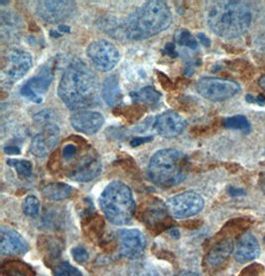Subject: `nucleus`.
Wrapping results in <instances>:
<instances>
[{"instance_id": "44", "label": "nucleus", "mask_w": 265, "mask_h": 276, "mask_svg": "<svg viewBox=\"0 0 265 276\" xmlns=\"http://www.w3.org/2000/svg\"><path fill=\"white\" fill-rule=\"evenodd\" d=\"M264 154H265V150H264Z\"/></svg>"}, {"instance_id": "24", "label": "nucleus", "mask_w": 265, "mask_h": 276, "mask_svg": "<svg viewBox=\"0 0 265 276\" xmlns=\"http://www.w3.org/2000/svg\"><path fill=\"white\" fill-rule=\"evenodd\" d=\"M224 126L228 129L233 130L249 131L250 128L248 118L242 115H236L227 118L224 122Z\"/></svg>"}, {"instance_id": "8", "label": "nucleus", "mask_w": 265, "mask_h": 276, "mask_svg": "<svg viewBox=\"0 0 265 276\" xmlns=\"http://www.w3.org/2000/svg\"><path fill=\"white\" fill-rule=\"evenodd\" d=\"M205 201L201 195L194 191H187L168 199L166 208L177 219H185L197 215L203 210Z\"/></svg>"}, {"instance_id": "26", "label": "nucleus", "mask_w": 265, "mask_h": 276, "mask_svg": "<svg viewBox=\"0 0 265 276\" xmlns=\"http://www.w3.org/2000/svg\"><path fill=\"white\" fill-rule=\"evenodd\" d=\"M23 211L25 215L36 218L40 212V201L36 196H28L26 197L24 204H23Z\"/></svg>"}, {"instance_id": "30", "label": "nucleus", "mask_w": 265, "mask_h": 276, "mask_svg": "<svg viewBox=\"0 0 265 276\" xmlns=\"http://www.w3.org/2000/svg\"><path fill=\"white\" fill-rule=\"evenodd\" d=\"M72 256L74 258V260L80 263H83L85 261H87L90 256H89V253L87 250L83 247V246H76L72 249Z\"/></svg>"}, {"instance_id": "1", "label": "nucleus", "mask_w": 265, "mask_h": 276, "mask_svg": "<svg viewBox=\"0 0 265 276\" xmlns=\"http://www.w3.org/2000/svg\"><path fill=\"white\" fill-rule=\"evenodd\" d=\"M58 95L72 110L97 106L100 101L99 78L89 65L82 61H75L62 76Z\"/></svg>"}, {"instance_id": "15", "label": "nucleus", "mask_w": 265, "mask_h": 276, "mask_svg": "<svg viewBox=\"0 0 265 276\" xmlns=\"http://www.w3.org/2000/svg\"><path fill=\"white\" fill-rule=\"evenodd\" d=\"M186 122L182 116L175 111H166L160 114L154 123V128L157 133L164 138H174L182 133Z\"/></svg>"}, {"instance_id": "11", "label": "nucleus", "mask_w": 265, "mask_h": 276, "mask_svg": "<svg viewBox=\"0 0 265 276\" xmlns=\"http://www.w3.org/2000/svg\"><path fill=\"white\" fill-rule=\"evenodd\" d=\"M101 171L100 160L95 152L87 150L68 171V177L73 180L87 182L96 179Z\"/></svg>"}, {"instance_id": "34", "label": "nucleus", "mask_w": 265, "mask_h": 276, "mask_svg": "<svg viewBox=\"0 0 265 276\" xmlns=\"http://www.w3.org/2000/svg\"><path fill=\"white\" fill-rule=\"evenodd\" d=\"M255 46L257 49H261L262 52H265V33L264 34H261L259 36H257L255 38Z\"/></svg>"}, {"instance_id": "19", "label": "nucleus", "mask_w": 265, "mask_h": 276, "mask_svg": "<svg viewBox=\"0 0 265 276\" xmlns=\"http://www.w3.org/2000/svg\"><path fill=\"white\" fill-rule=\"evenodd\" d=\"M234 248L232 239H224L215 244L207 256V262L212 267H217L230 258Z\"/></svg>"}, {"instance_id": "40", "label": "nucleus", "mask_w": 265, "mask_h": 276, "mask_svg": "<svg viewBox=\"0 0 265 276\" xmlns=\"http://www.w3.org/2000/svg\"><path fill=\"white\" fill-rule=\"evenodd\" d=\"M259 185H260L261 190L263 191V193L265 194V172H263V173L260 175V179H259Z\"/></svg>"}, {"instance_id": "41", "label": "nucleus", "mask_w": 265, "mask_h": 276, "mask_svg": "<svg viewBox=\"0 0 265 276\" xmlns=\"http://www.w3.org/2000/svg\"><path fill=\"white\" fill-rule=\"evenodd\" d=\"M175 276H198V274L195 272H192V271H182L179 274Z\"/></svg>"}, {"instance_id": "36", "label": "nucleus", "mask_w": 265, "mask_h": 276, "mask_svg": "<svg viewBox=\"0 0 265 276\" xmlns=\"http://www.w3.org/2000/svg\"><path fill=\"white\" fill-rule=\"evenodd\" d=\"M229 193L232 197H239V196H244V195L247 194V192L244 190V189H240V188H234V187H231L229 189Z\"/></svg>"}, {"instance_id": "5", "label": "nucleus", "mask_w": 265, "mask_h": 276, "mask_svg": "<svg viewBox=\"0 0 265 276\" xmlns=\"http://www.w3.org/2000/svg\"><path fill=\"white\" fill-rule=\"evenodd\" d=\"M100 208L114 225L128 224L135 213V201L130 188L120 181L109 183L100 197Z\"/></svg>"}, {"instance_id": "43", "label": "nucleus", "mask_w": 265, "mask_h": 276, "mask_svg": "<svg viewBox=\"0 0 265 276\" xmlns=\"http://www.w3.org/2000/svg\"><path fill=\"white\" fill-rule=\"evenodd\" d=\"M258 84H259V86L263 89L265 91V76H263V77H261L260 79H259V81H258Z\"/></svg>"}, {"instance_id": "21", "label": "nucleus", "mask_w": 265, "mask_h": 276, "mask_svg": "<svg viewBox=\"0 0 265 276\" xmlns=\"http://www.w3.org/2000/svg\"><path fill=\"white\" fill-rule=\"evenodd\" d=\"M73 187L68 185L66 183H61V182H54V183H49L46 185L42 193L43 195L53 201H60L67 199L70 195L73 193Z\"/></svg>"}, {"instance_id": "31", "label": "nucleus", "mask_w": 265, "mask_h": 276, "mask_svg": "<svg viewBox=\"0 0 265 276\" xmlns=\"http://www.w3.org/2000/svg\"><path fill=\"white\" fill-rule=\"evenodd\" d=\"M78 152H79V148L77 145L73 143H69L63 147V158L66 161H71L77 157Z\"/></svg>"}, {"instance_id": "13", "label": "nucleus", "mask_w": 265, "mask_h": 276, "mask_svg": "<svg viewBox=\"0 0 265 276\" xmlns=\"http://www.w3.org/2000/svg\"><path fill=\"white\" fill-rule=\"evenodd\" d=\"M53 81V72L50 67L46 66L40 70L34 78L29 80L21 88L20 92L22 96L37 104L43 101L42 95L49 89L51 82Z\"/></svg>"}, {"instance_id": "32", "label": "nucleus", "mask_w": 265, "mask_h": 276, "mask_svg": "<svg viewBox=\"0 0 265 276\" xmlns=\"http://www.w3.org/2000/svg\"><path fill=\"white\" fill-rule=\"evenodd\" d=\"M134 276H159L158 273L150 267H137L135 268Z\"/></svg>"}, {"instance_id": "9", "label": "nucleus", "mask_w": 265, "mask_h": 276, "mask_svg": "<svg viewBox=\"0 0 265 276\" xmlns=\"http://www.w3.org/2000/svg\"><path fill=\"white\" fill-rule=\"evenodd\" d=\"M86 55L93 65L100 71L112 70L120 59L116 46L103 39L91 43L86 49Z\"/></svg>"}, {"instance_id": "4", "label": "nucleus", "mask_w": 265, "mask_h": 276, "mask_svg": "<svg viewBox=\"0 0 265 276\" xmlns=\"http://www.w3.org/2000/svg\"><path fill=\"white\" fill-rule=\"evenodd\" d=\"M187 159L180 150L165 148L155 153L148 165L151 181L159 187L168 188L181 183L186 178Z\"/></svg>"}, {"instance_id": "7", "label": "nucleus", "mask_w": 265, "mask_h": 276, "mask_svg": "<svg viewBox=\"0 0 265 276\" xmlns=\"http://www.w3.org/2000/svg\"><path fill=\"white\" fill-rule=\"evenodd\" d=\"M196 88L201 96L211 101L230 99L240 90V86L237 82L218 78L201 79L197 82Z\"/></svg>"}, {"instance_id": "14", "label": "nucleus", "mask_w": 265, "mask_h": 276, "mask_svg": "<svg viewBox=\"0 0 265 276\" xmlns=\"http://www.w3.org/2000/svg\"><path fill=\"white\" fill-rule=\"evenodd\" d=\"M60 136V130L56 124H51L43 127L41 133L37 134L31 142L30 152L37 158L48 156L56 147Z\"/></svg>"}, {"instance_id": "17", "label": "nucleus", "mask_w": 265, "mask_h": 276, "mask_svg": "<svg viewBox=\"0 0 265 276\" xmlns=\"http://www.w3.org/2000/svg\"><path fill=\"white\" fill-rule=\"evenodd\" d=\"M28 244L14 230L2 226L0 229V252L3 256L24 255Z\"/></svg>"}, {"instance_id": "23", "label": "nucleus", "mask_w": 265, "mask_h": 276, "mask_svg": "<svg viewBox=\"0 0 265 276\" xmlns=\"http://www.w3.org/2000/svg\"><path fill=\"white\" fill-rule=\"evenodd\" d=\"M3 276H34L31 267L19 261L6 262L2 267Z\"/></svg>"}, {"instance_id": "3", "label": "nucleus", "mask_w": 265, "mask_h": 276, "mask_svg": "<svg viewBox=\"0 0 265 276\" xmlns=\"http://www.w3.org/2000/svg\"><path fill=\"white\" fill-rule=\"evenodd\" d=\"M172 24V13L164 1L145 2L128 17L124 32L131 40H143L163 32Z\"/></svg>"}, {"instance_id": "12", "label": "nucleus", "mask_w": 265, "mask_h": 276, "mask_svg": "<svg viewBox=\"0 0 265 276\" xmlns=\"http://www.w3.org/2000/svg\"><path fill=\"white\" fill-rule=\"evenodd\" d=\"M120 254L127 259H137L142 256L146 239L144 235L136 229H124L118 232Z\"/></svg>"}, {"instance_id": "10", "label": "nucleus", "mask_w": 265, "mask_h": 276, "mask_svg": "<svg viewBox=\"0 0 265 276\" xmlns=\"http://www.w3.org/2000/svg\"><path fill=\"white\" fill-rule=\"evenodd\" d=\"M76 10L74 1H38L36 13L43 21L48 23H59L72 16Z\"/></svg>"}, {"instance_id": "35", "label": "nucleus", "mask_w": 265, "mask_h": 276, "mask_svg": "<svg viewBox=\"0 0 265 276\" xmlns=\"http://www.w3.org/2000/svg\"><path fill=\"white\" fill-rule=\"evenodd\" d=\"M152 137H144V138H135V139H133L132 141H131V146H140V145H142V144H145V143H148V142H151L152 141Z\"/></svg>"}, {"instance_id": "29", "label": "nucleus", "mask_w": 265, "mask_h": 276, "mask_svg": "<svg viewBox=\"0 0 265 276\" xmlns=\"http://www.w3.org/2000/svg\"><path fill=\"white\" fill-rule=\"evenodd\" d=\"M54 114L50 110H44L42 112H39L34 116V120L37 124H39L40 126L45 127L47 125L51 124H55L54 123Z\"/></svg>"}, {"instance_id": "18", "label": "nucleus", "mask_w": 265, "mask_h": 276, "mask_svg": "<svg viewBox=\"0 0 265 276\" xmlns=\"http://www.w3.org/2000/svg\"><path fill=\"white\" fill-rule=\"evenodd\" d=\"M260 255V245L251 233L244 234L236 246L234 259L239 263H246L255 260Z\"/></svg>"}, {"instance_id": "22", "label": "nucleus", "mask_w": 265, "mask_h": 276, "mask_svg": "<svg viewBox=\"0 0 265 276\" xmlns=\"http://www.w3.org/2000/svg\"><path fill=\"white\" fill-rule=\"evenodd\" d=\"M134 102L142 103L146 106H154L157 105L160 101V93L152 86H146L136 92L130 94Z\"/></svg>"}, {"instance_id": "37", "label": "nucleus", "mask_w": 265, "mask_h": 276, "mask_svg": "<svg viewBox=\"0 0 265 276\" xmlns=\"http://www.w3.org/2000/svg\"><path fill=\"white\" fill-rule=\"evenodd\" d=\"M4 153L7 154V155H10V156H15V155H19L20 154V149L19 147L14 146H8L4 147Z\"/></svg>"}, {"instance_id": "38", "label": "nucleus", "mask_w": 265, "mask_h": 276, "mask_svg": "<svg viewBox=\"0 0 265 276\" xmlns=\"http://www.w3.org/2000/svg\"><path fill=\"white\" fill-rule=\"evenodd\" d=\"M198 38H199V41L205 46V47H210L211 46V41L210 39L204 34V33H199L198 34Z\"/></svg>"}, {"instance_id": "20", "label": "nucleus", "mask_w": 265, "mask_h": 276, "mask_svg": "<svg viewBox=\"0 0 265 276\" xmlns=\"http://www.w3.org/2000/svg\"><path fill=\"white\" fill-rule=\"evenodd\" d=\"M101 93L107 105L116 107L120 103L122 95L119 87V81L116 74H112L104 80Z\"/></svg>"}, {"instance_id": "33", "label": "nucleus", "mask_w": 265, "mask_h": 276, "mask_svg": "<svg viewBox=\"0 0 265 276\" xmlns=\"http://www.w3.org/2000/svg\"><path fill=\"white\" fill-rule=\"evenodd\" d=\"M246 99L249 103H257L259 105H264L265 104L264 95H262V94H259L257 97H254V96L249 94V95H247Z\"/></svg>"}, {"instance_id": "28", "label": "nucleus", "mask_w": 265, "mask_h": 276, "mask_svg": "<svg viewBox=\"0 0 265 276\" xmlns=\"http://www.w3.org/2000/svg\"><path fill=\"white\" fill-rule=\"evenodd\" d=\"M54 276H83V274L69 262H62L56 267Z\"/></svg>"}, {"instance_id": "42", "label": "nucleus", "mask_w": 265, "mask_h": 276, "mask_svg": "<svg viewBox=\"0 0 265 276\" xmlns=\"http://www.w3.org/2000/svg\"><path fill=\"white\" fill-rule=\"evenodd\" d=\"M58 31H59V32L60 33H69L70 32V27H68V26H66V25H61V26H59V29H58Z\"/></svg>"}, {"instance_id": "25", "label": "nucleus", "mask_w": 265, "mask_h": 276, "mask_svg": "<svg viewBox=\"0 0 265 276\" xmlns=\"http://www.w3.org/2000/svg\"><path fill=\"white\" fill-rule=\"evenodd\" d=\"M7 164L13 167L17 173L22 178H29L32 174V163L26 160L9 159L7 160Z\"/></svg>"}, {"instance_id": "16", "label": "nucleus", "mask_w": 265, "mask_h": 276, "mask_svg": "<svg viewBox=\"0 0 265 276\" xmlns=\"http://www.w3.org/2000/svg\"><path fill=\"white\" fill-rule=\"evenodd\" d=\"M71 125L80 133L94 135L100 130L104 123V118L96 111H78L71 116Z\"/></svg>"}, {"instance_id": "2", "label": "nucleus", "mask_w": 265, "mask_h": 276, "mask_svg": "<svg viewBox=\"0 0 265 276\" xmlns=\"http://www.w3.org/2000/svg\"><path fill=\"white\" fill-rule=\"evenodd\" d=\"M207 23L216 36L234 39L249 31L252 12L245 1H215L207 8Z\"/></svg>"}, {"instance_id": "39", "label": "nucleus", "mask_w": 265, "mask_h": 276, "mask_svg": "<svg viewBox=\"0 0 265 276\" xmlns=\"http://www.w3.org/2000/svg\"><path fill=\"white\" fill-rule=\"evenodd\" d=\"M165 51L166 53H167L168 55H170L171 57H176V56H177V54H176V52H175V47H174V45H173L172 43L166 45Z\"/></svg>"}, {"instance_id": "6", "label": "nucleus", "mask_w": 265, "mask_h": 276, "mask_svg": "<svg viewBox=\"0 0 265 276\" xmlns=\"http://www.w3.org/2000/svg\"><path fill=\"white\" fill-rule=\"evenodd\" d=\"M33 60L31 55L24 49H10L4 57L1 77L2 82L12 84L21 80L31 68Z\"/></svg>"}, {"instance_id": "27", "label": "nucleus", "mask_w": 265, "mask_h": 276, "mask_svg": "<svg viewBox=\"0 0 265 276\" xmlns=\"http://www.w3.org/2000/svg\"><path fill=\"white\" fill-rule=\"evenodd\" d=\"M177 42L179 45L184 46V47H188L190 49H196L198 48V42L197 40L194 38V36L189 32L186 29L180 30L177 36Z\"/></svg>"}]
</instances>
